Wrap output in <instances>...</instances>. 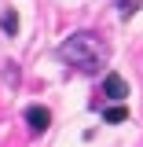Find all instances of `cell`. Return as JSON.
Instances as JSON below:
<instances>
[{
    "label": "cell",
    "instance_id": "6da1fadb",
    "mask_svg": "<svg viewBox=\"0 0 143 147\" xmlns=\"http://www.w3.org/2000/svg\"><path fill=\"white\" fill-rule=\"evenodd\" d=\"M59 59L70 63V66H77L81 74H99V66L107 63V44L95 33L81 30V33L66 37V40L59 44Z\"/></svg>",
    "mask_w": 143,
    "mask_h": 147
},
{
    "label": "cell",
    "instance_id": "7a4b0ae2",
    "mask_svg": "<svg viewBox=\"0 0 143 147\" xmlns=\"http://www.w3.org/2000/svg\"><path fill=\"white\" fill-rule=\"evenodd\" d=\"M103 96H110L114 103H121V99L128 96V81L121 77V74H107V77H103Z\"/></svg>",
    "mask_w": 143,
    "mask_h": 147
},
{
    "label": "cell",
    "instance_id": "3957f363",
    "mask_svg": "<svg viewBox=\"0 0 143 147\" xmlns=\"http://www.w3.org/2000/svg\"><path fill=\"white\" fill-rule=\"evenodd\" d=\"M26 125L33 129V132H44V129L52 125V110L48 107H26Z\"/></svg>",
    "mask_w": 143,
    "mask_h": 147
},
{
    "label": "cell",
    "instance_id": "277c9868",
    "mask_svg": "<svg viewBox=\"0 0 143 147\" xmlns=\"http://www.w3.org/2000/svg\"><path fill=\"white\" fill-rule=\"evenodd\" d=\"M125 118H128V110L121 107V103H114V107H107V110H103V121H107V125H121Z\"/></svg>",
    "mask_w": 143,
    "mask_h": 147
},
{
    "label": "cell",
    "instance_id": "5b68a950",
    "mask_svg": "<svg viewBox=\"0 0 143 147\" xmlns=\"http://www.w3.org/2000/svg\"><path fill=\"white\" fill-rule=\"evenodd\" d=\"M0 26H4V33H7V37H15V33H18V11H4Z\"/></svg>",
    "mask_w": 143,
    "mask_h": 147
},
{
    "label": "cell",
    "instance_id": "8992f818",
    "mask_svg": "<svg viewBox=\"0 0 143 147\" xmlns=\"http://www.w3.org/2000/svg\"><path fill=\"white\" fill-rule=\"evenodd\" d=\"M117 11H121V18H132L140 11V0H117Z\"/></svg>",
    "mask_w": 143,
    "mask_h": 147
}]
</instances>
